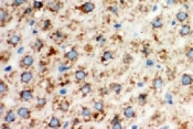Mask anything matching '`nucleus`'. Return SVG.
Listing matches in <instances>:
<instances>
[{"mask_svg":"<svg viewBox=\"0 0 193 129\" xmlns=\"http://www.w3.org/2000/svg\"><path fill=\"white\" fill-rule=\"evenodd\" d=\"M34 63V58L32 55H24L23 58L20 60L19 62V66L21 68H24V70H28L30 68Z\"/></svg>","mask_w":193,"mask_h":129,"instance_id":"obj_1","label":"nucleus"},{"mask_svg":"<svg viewBox=\"0 0 193 129\" xmlns=\"http://www.w3.org/2000/svg\"><path fill=\"white\" fill-rule=\"evenodd\" d=\"M19 98L22 101H30L33 98V91L30 88L22 89L21 92L19 93Z\"/></svg>","mask_w":193,"mask_h":129,"instance_id":"obj_2","label":"nucleus"},{"mask_svg":"<svg viewBox=\"0 0 193 129\" xmlns=\"http://www.w3.org/2000/svg\"><path fill=\"white\" fill-rule=\"evenodd\" d=\"M77 10H80V11L83 13H91L95 10V3L92 2V1L84 2L82 6L77 7Z\"/></svg>","mask_w":193,"mask_h":129,"instance_id":"obj_3","label":"nucleus"},{"mask_svg":"<svg viewBox=\"0 0 193 129\" xmlns=\"http://www.w3.org/2000/svg\"><path fill=\"white\" fill-rule=\"evenodd\" d=\"M32 80H33V73L31 71L24 70V72H22L20 75V81L22 84H29Z\"/></svg>","mask_w":193,"mask_h":129,"instance_id":"obj_4","label":"nucleus"},{"mask_svg":"<svg viewBox=\"0 0 193 129\" xmlns=\"http://www.w3.org/2000/svg\"><path fill=\"white\" fill-rule=\"evenodd\" d=\"M64 58H66L67 61L74 62L79 58V52H77V50H76L75 48H73V49H71L69 51H67V52L64 54Z\"/></svg>","mask_w":193,"mask_h":129,"instance_id":"obj_5","label":"nucleus"},{"mask_svg":"<svg viewBox=\"0 0 193 129\" xmlns=\"http://www.w3.org/2000/svg\"><path fill=\"white\" fill-rule=\"evenodd\" d=\"M17 115L22 119H30L31 118V111L28 107H20L17 111Z\"/></svg>","mask_w":193,"mask_h":129,"instance_id":"obj_6","label":"nucleus"},{"mask_svg":"<svg viewBox=\"0 0 193 129\" xmlns=\"http://www.w3.org/2000/svg\"><path fill=\"white\" fill-rule=\"evenodd\" d=\"M20 42H21V35L20 34H12L7 39V43L12 46H17Z\"/></svg>","mask_w":193,"mask_h":129,"instance_id":"obj_7","label":"nucleus"},{"mask_svg":"<svg viewBox=\"0 0 193 129\" xmlns=\"http://www.w3.org/2000/svg\"><path fill=\"white\" fill-rule=\"evenodd\" d=\"M62 8V3L60 1H52L48 5V9L51 12H59Z\"/></svg>","mask_w":193,"mask_h":129,"instance_id":"obj_8","label":"nucleus"},{"mask_svg":"<svg viewBox=\"0 0 193 129\" xmlns=\"http://www.w3.org/2000/svg\"><path fill=\"white\" fill-rule=\"evenodd\" d=\"M152 89H154V91H159V89L162 88V86H163V80H162V77H160V76H157V77H154V81H152Z\"/></svg>","mask_w":193,"mask_h":129,"instance_id":"obj_9","label":"nucleus"},{"mask_svg":"<svg viewBox=\"0 0 193 129\" xmlns=\"http://www.w3.org/2000/svg\"><path fill=\"white\" fill-rule=\"evenodd\" d=\"M10 20H11V15L7 12L6 10L1 9V11H0V21H1V25H5L6 23H8Z\"/></svg>","mask_w":193,"mask_h":129,"instance_id":"obj_10","label":"nucleus"},{"mask_svg":"<svg viewBox=\"0 0 193 129\" xmlns=\"http://www.w3.org/2000/svg\"><path fill=\"white\" fill-rule=\"evenodd\" d=\"M193 83V76L188 73H184L181 76V84L183 86H189Z\"/></svg>","mask_w":193,"mask_h":129,"instance_id":"obj_11","label":"nucleus"},{"mask_svg":"<svg viewBox=\"0 0 193 129\" xmlns=\"http://www.w3.org/2000/svg\"><path fill=\"white\" fill-rule=\"evenodd\" d=\"M80 92H81L82 96L83 97H86V96L92 92V85L90 83H85L84 85L81 86V88H80Z\"/></svg>","mask_w":193,"mask_h":129,"instance_id":"obj_12","label":"nucleus"},{"mask_svg":"<svg viewBox=\"0 0 193 129\" xmlns=\"http://www.w3.org/2000/svg\"><path fill=\"white\" fill-rule=\"evenodd\" d=\"M15 118H17V115L15 114V111H7L6 116H5V121H6L7 124L15 123Z\"/></svg>","mask_w":193,"mask_h":129,"instance_id":"obj_13","label":"nucleus"},{"mask_svg":"<svg viewBox=\"0 0 193 129\" xmlns=\"http://www.w3.org/2000/svg\"><path fill=\"white\" fill-rule=\"evenodd\" d=\"M87 76V73L84 71V70H77L74 74V77H75L76 82H82V81H84Z\"/></svg>","mask_w":193,"mask_h":129,"instance_id":"obj_14","label":"nucleus"},{"mask_svg":"<svg viewBox=\"0 0 193 129\" xmlns=\"http://www.w3.org/2000/svg\"><path fill=\"white\" fill-rule=\"evenodd\" d=\"M124 116L126 118H135L136 117V113L134 111V108L131 106H127L124 108Z\"/></svg>","mask_w":193,"mask_h":129,"instance_id":"obj_15","label":"nucleus"},{"mask_svg":"<svg viewBox=\"0 0 193 129\" xmlns=\"http://www.w3.org/2000/svg\"><path fill=\"white\" fill-rule=\"evenodd\" d=\"M64 38L65 37H63V33H62L60 30L55 31L54 33H52V35H51V39H53L56 43H61L63 41Z\"/></svg>","mask_w":193,"mask_h":129,"instance_id":"obj_16","label":"nucleus"},{"mask_svg":"<svg viewBox=\"0 0 193 129\" xmlns=\"http://www.w3.org/2000/svg\"><path fill=\"white\" fill-rule=\"evenodd\" d=\"M93 107L97 113L103 114V113H104V109H105V105H104V101H95V103H94Z\"/></svg>","mask_w":193,"mask_h":129,"instance_id":"obj_17","label":"nucleus"},{"mask_svg":"<svg viewBox=\"0 0 193 129\" xmlns=\"http://www.w3.org/2000/svg\"><path fill=\"white\" fill-rule=\"evenodd\" d=\"M43 46H44L43 41L41 40V39H36L33 44H32V49H33L34 51H36V52H40V51L43 49Z\"/></svg>","mask_w":193,"mask_h":129,"instance_id":"obj_18","label":"nucleus"},{"mask_svg":"<svg viewBox=\"0 0 193 129\" xmlns=\"http://www.w3.org/2000/svg\"><path fill=\"white\" fill-rule=\"evenodd\" d=\"M50 128H60L61 127V121L60 119L57 118V117H52L51 120L49 121V125H48Z\"/></svg>","mask_w":193,"mask_h":129,"instance_id":"obj_19","label":"nucleus"},{"mask_svg":"<svg viewBox=\"0 0 193 129\" xmlns=\"http://www.w3.org/2000/svg\"><path fill=\"white\" fill-rule=\"evenodd\" d=\"M191 33V27L189 25H183L179 31V34L181 35V37H187L189 34Z\"/></svg>","mask_w":193,"mask_h":129,"instance_id":"obj_20","label":"nucleus"},{"mask_svg":"<svg viewBox=\"0 0 193 129\" xmlns=\"http://www.w3.org/2000/svg\"><path fill=\"white\" fill-rule=\"evenodd\" d=\"M59 109H60L62 113H67V111H69V101H66V99H63V101L60 103Z\"/></svg>","mask_w":193,"mask_h":129,"instance_id":"obj_21","label":"nucleus"},{"mask_svg":"<svg viewBox=\"0 0 193 129\" xmlns=\"http://www.w3.org/2000/svg\"><path fill=\"white\" fill-rule=\"evenodd\" d=\"M175 19H177L179 22H184L185 20L189 19V15H188L185 11H179V12L177 13V15H175Z\"/></svg>","mask_w":193,"mask_h":129,"instance_id":"obj_22","label":"nucleus"},{"mask_svg":"<svg viewBox=\"0 0 193 129\" xmlns=\"http://www.w3.org/2000/svg\"><path fill=\"white\" fill-rule=\"evenodd\" d=\"M113 58H114V53H113L112 51H105V52L103 53L100 61L108 62V61H110V60H113Z\"/></svg>","mask_w":193,"mask_h":129,"instance_id":"obj_23","label":"nucleus"},{"mask_svg":"<svg viewBox=\"0 0 193 129\" xmlns=\"http://www.w3.org/2000/svg\"><path fill=\"white\" fill-rule=\"evenodd\" d=\"M109 88L112 89L113 92L116 93V94H119L121 92V89H123V86L119 83H112L109 85Z\"/></svg>","mask_w":193,"mask_h":129,"instance_id":"obj_24","label":"nucleus"},{"mask_svg":"<svg viewBox=\"0 0 193 129\" xmlns=\"http://www.w3.org/2000/svg\"><path fill=\"white\" fill-rule=\"evenodd\" d=\"M151 25H152V29H160V28H162L163 22L162 20H161V18H156L154 21H152Z\"/></svg>","mask_w":193,"mask_h":129,"instance_id":"obj_25","label":"nucleus"},{"mask_svg":"<svg viewBox=\"0 0 193 129\" xmlns=\"http://www.w3.org/2000/svg\"><path fill=\"white\" fill-rule=\"evenodd\" d=\"M46 105V98H44V97L36 98V108H38V109H42Z\"/></svg>","mask_w":193,"mask_h":129,"instance_id":"obj_26","label":"nucleus"},{"mask_svg":"<svg viewBox=\"0 0 193 129\" xmlns=\"http://www.w3.org/2000/svg\"><path fill=\"white\" fill-rule=\"evenodd\" d=\"M82 116L84 117L85 119H90V117L92 116L91 109L87 107H82Z\"/></svg>","mask_w":193,"mask_h":129,"instance_id":"obj_27","label":"nucleus"},{"mask_svg":"<svg viewBox=\"0 0 193 129\" xmlns=\"http://www.w3.org/2000/svg\"><path fill=\"white\" fill-rule=\"evenodd\" d=\"M7 92H9V86L7 85L3 81H1V82H0V93H1V95H3V94H6Z\"/></svg>","mask_w":193,"mask_h":129,"instance_id":"obj_28","label":"nucleus"},{"mask_svg":"<svg viewBox=\"0 0 193 129\" xmlns=\"http://www.w3.org/2000/svg\"><path fill=\"white\" fill-rule=\"evenodd\" d=\"M147 97H148L147 93H142V94H140V95L138 96V101H139V103H140V105L146 104V101H147Z\"/></svg>","mask_w":193,"mask_h":129,"instance_id":"obj_29","label":"nucleus"},{"mask_svg":"<svg viewBox=\"0 0 193 129\" xmlns=\"http://www.w3.org/2000/svg\"><path fill=\"white\" fill-rule=\"evenodd\" d=\"M185 56H187V58L190 62H193V48L188 49L187 53H185Z\"/></svg>","mask_w":193,"mask_h":129,"instance_id":"obj_30","label":"nucleus"},{"mask_svg":"<svg viewBox=\"0 0 193 129\" xmlns=\"http://www.w3.org/2000/svg\"><path fill=\"white\" fill-rule=\"evenodd\" d=\"M51 28V21L50 20H44V22H43V28H42V30L43 31H46V30H49V29Z\"/></svg>","mask_w":193,"mask_h":129,"instance_id":"obj_31","label":"nucleus"},{"mask_svg":"<svg viewBox=\"0 0 193 129\" xmlns=\"http://www.w3.org/2000/svg\"><path fill=\"white\" fill-rule=\"evenodd\" d=\"M27 2V0H13V2H12V6L13 7H20L21 5Z\"/></svg>","mask_w":193,"mask_h":129,"instance_id":"obj_32","label":"nucleus"},{"mask_svg":"<svg viewBox=\"0 0 193 129\" xmlns=\"http://www.w3.org/2000/svg\"><path fill=\"white\" fill-rule=\"evenodd\" d=\"M42 7H43V3L42 2H40V1H36V0H34V1H33V8H34V9L39 10V9H41Z\"/></svg>","mask_w":193,"mask_h":129,"instance_id":"obj_33","label":"nucleus"},{"mask_svg":"<svg viewBox=\"0 0 193 129\" xmlns=\"http://www.w3.org/2000/svg\"><path fill=\"white\" fill-rule=\"evenodd\" d=\"M118 123H120V117L118 116V115H116V116L114 117V119L112 120V124L110 125H115V124H118Z\"/></svg>","mask_w":193,"mask_h":129,"instance_id":"obj_34","label":"nucleus"},{"mask_svg":"<svg viewBox=\"0 0 193 129\" xmlns=\"http://www.w3.org/2000/svg\"><path fill=\"white\" fill-rule=\"evenodd\" d=\"M131 61H133V58H131L130 55H128V54H126V55H125V58H124L125 63H127V64H128V63H129V62H131Z\"/></svg>","mask_w":193,"mask_h":129,"instance_id":"obj_35","label":"nucleus"},{"mask_svg":"<svg viewBox=\"0 0 193 129\" xmlns=\"http://www.w3.org/2000/svg\"><path fill=\"white\" fill-rule=\"evenodd\" d=\"M113 129H123V125H121V121L118 124H115V125H113L112 126Z\"/></svg>","mask_w":193,"mask_h":129,"instance_id":"obj_36","label":"nucleus"},{"mask_svg":"<svg viewBox=\"0 0 193 129\" xmlns=\"http://www.w3.org/2000/svg\"><path fill=\"white\" fill-rule=\"evenodd\" d=\"M108 10H109V11H110V12L115 13V15H117V13H118V11H117V8H116V7H109V8H108Z\"/></svg>","mask_w":193,"mask_h":129,"instance_id":"obj_37","label":"nucleus"},{"mask_svg":"<svg viewBox=\"0 0 193 129\" xmlns=\"http://www.w3.org/2000/svg\"><path fill=\"white\" fill-rule=\"evenodd\" d=\"M31 12H32V8H30V7H29V8H27V9L24 10L23 15H30Z\"/></svg>","mask_w":193,"mask_h":129,"instance_id":"obj_38","label":"nucleus"},{"mask_svg":"<svg viewBox=\"0 0 193 129\" xmlns=\"http://www.w3.org/2000/svg\"><path fill=\"white\" fill-rule=\"evenodd\" d=\"M0 127H1V128H2V129H6V128H10V126H9V125H8V126H7L6 124H2V125H1V126H0Z\"/></svg>","mask_w":193,"mask_h":129,"instance_id":"obj_39","label":"nucleus"},{"mask_svg":"<svg viewBox=\"0 0 193 129\" xmlns=\"http://www.w3.org/2000/svg\"><path fill=\"white\" fill-rule=\"evenodd\" d=\"M167 2L169 3V5H172V3L175 2V0H167Z\"/></svg>","mask_w":193,"mask_h":129,"instance_id":"obj_40","label":"nucleus"},{"mask_svg":"<svg viewBox=\"0 0 193 129\" xmlns=\"http://www.w3.org/2000/svg\"><path fill=\"white\" fill-rule=\"evenodd\" d=\"M147 64L148 65H152V62H151V61H147Z\"/></svg>","mask_w":193,"mask_h":129,"instance_id":"obj_41","label":"nucleus"}]
</instances>
